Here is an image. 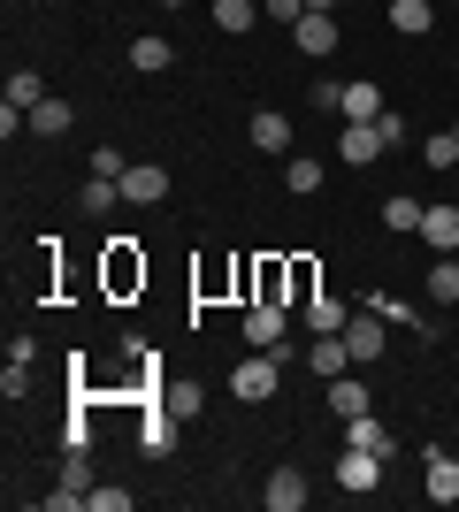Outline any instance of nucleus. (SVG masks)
Here are the masks:
<instances>
[{
	"instance_id": "37",
	"label": "nucleus",
	"mask_w": 459,
	"mask_h": 512,
	"mask_svg": "<svg viewBox=\"0 0 459 512\" xmlns=\"http://www.w3.org/2000/svg\"><path fill=\"white\" fill-rule=\"evenodd\" d=\"M261 16H276V23H299V16H306V0H261Z\"/></svg>"
},
{
	"instance_id": "14",
	"label": "nucleus",
	"mask_w": 459,
	"mask_h": 512,
	"mask_svg": "<svg viewBox=\"0 0 459 512\" xmlns=\"http://www.w3.org/2000/svg\"><path fill=\"white\" fill-rule=\"evenodd\" d=\"M161 406H169L176 421H199V413H207V390H199L192 375H169V383H161Z\"/></svg>"
},
{
	"instance_id": "18",
	"label": "nucleus",
	"mask_w": 459,
	"mask_h": 512,
	"mask_svg": "<svg viewBox=\"0 0 459 512\" xmlns=\"http://www.w3.org/2000/svg\"><path fill=\"white\" fill-rule=\"evenodd\" d=\"M306 367H314V375H322V383H329V375H345V367H352V344H345V337H314V352H306Z\"/></svg>"
},
{
	"instance_id": "22",
	"label": "nucleus",
	"mask_w": 459,
	"mask_h": 512,
	"mask_svg": "<svg viewBox=\"0 0 459 512\" xmlns=\"http://www.w3.org/2000/svg\"><path fill=\"white\" fill-rule=\"evenodd\" d=\"M253 146H261V153H291V123L276 115V107H261V115H253Z\"/></svg>"
},
{
	"instance_id": "32",
	"label": "nucleus",
	"mask_w": 459,
	"mask_h": 512,
	"mask_svg": "<svg viewBox=\"0 0 459 512\" xmlns=\"http://www.w3.org/2000/svg\"><path fill=\"white\" fill-rule=\"evenodd\" d=\"M0 398H31V360H8V367H0Z\"/></svg>"
},
{
	"instance_id": "13",
	"label": "nucleus",
	"mask_w": 459,
	"mask_h": 512,
	"mask_svg": "<svg viewBox=\"0 0 459 512\" xmlns=\"http://www.w3.org/2000/svg\"><path fill=\"white\" fill-rule=\"evenodd\" d=\"M429 505H459V459L452 451H429V482H421Z\"/></svg>"
},
{
	"instance_id": "9",
	"label": "nucleus",
	"mask_w": 459,
	"mask_h": 512,
	"mask_svg": "<svg viewBox=\"0 0 459 512\" xmlns=\"http://www.w3.org/2000/svg\"><path fill=\"white\" fill-rule=\"evenodd\" d=\"M306 497H314V482H306L299 467H276V474H268V490H261V505L268 512H299Z\"/></svg>"
},
{
	"instance_id": "24",
	"label": "nucleus",
	"mask_w": 459,
	"mask_h": 512,
	"mask_svg": "<svg viewBox=\"0 0 459 512\" xmlns=\"http://www.w3.org/2000/svg\"><path fill=\"white\" fill-rule=\"evenodd\" d=\"M39 100H54V92H46V77H39V69H16V77H8V107H23V115H31Z\"/></svg>"
},
{
	"instance_id": "35",
	"label": "nucleus",
	"mask_w": 459,
	"mask_h": 512,
	"mask_svg": "<svg viewBox=\"0 0 459 512\" xmlns=\"http://www.w3.org/2000/svg\"><path fill=\"white\" fill-rule=\"evenodd\" d=\"M62 444H69V451H92V421H85V406L69 413V428H62Z\"/></svg>"
},
{
	"instance_id": "36",
	"label": "nucleus",
	"mask_w": 459,
	"mask_h": 512,
	"mask_svg": "<svg viewBox=\"0 0 459 512\" xmlns=\"http://www.w3.org/2000/svg\"><path fill=\"white\" fill-rule=\"evenodd\" d=\"M375 130H383V146H391V153H398V146H406V123H398L391 107H383V115H375Z\"/></svg>"
},
{
	"instance_id": "30",
	"label": "nucleus",
	"mask_w": 459,
	"mask_h": 512,
	"mask_svg": "<svg viewBox=\"0 0 459 512\" xmlns=\"http://www.w3.org/2000/svg\"><path fill=\"white\" fill-rule=\"evenodd\" d=\"M421 161H429V169H459V130H437V138H421Z\"/></svg>"
},
{
	"instance_id": "38",
	"label": "nucleus",
	"mask_w": 459,
	"mask_h": 512,
	"mask_svg": "<svg viewBox=\"0 0 459 512\" xmlns=\"http://www.w3.org/2000/svg\"><path fill=\"white\" fill-rule=\"evenodd\" d=\"M92 512H131V490H92Z\"/></svg>"
},
{
	"instance_id": "12",
	"label": "nucleus",
	"mask_w": 459,
	"mask_h": 512,
	"mask_svg": "<svg viewBox=\"0 0 459 512\" xmlns=\"http://www.w3.org/2000/svg\"><path fill=\"white\" fill-rule=\"evenodd\" d=\"M299 314H306V329H314V337H345L352 306H345V299H329V291H314V299H299Z\"/></svg>"
},
{
	"instance_id": "2",
	"label": "nucleus",
	"mask_w": 459,
	"mask_h": 512,
	"mask_svg": "<svg viewBox=\"0 0 459 512\" xmlns=\"http://www.w3.org/2000/svg\"><path fill=\"white\" fill-rule=\"evenodd\" d=\"M77 505H92V467H85V451H69L62 482L46 490V512H77Z\"/></svg>"
},
{
	"instance_id": "16",
	"label": "nucleus",
	"mask_w": 459,
	"mask_h": 512,
	"mask_svg": "<svg viewBox=\"0 0 459 512\" xmlns=\"http://www.w3.org/2000/svg\"><path fill=\"white\" fill-rule=\"evenodd\" d=\"M421 237H429L437 253H452V245H459V207H452V199H437V207L421 214Z\"/></svg>"
},
{
	"instance_id": "3",
	"label": "nucleus",
	"mask_w": 459,
	"mask_h": 512,
	"mask_svg": "<svg viewBox=\"0 0 459 512\" xmlns=\"http://www.w3.org/2000/svg\"><path fill=\"white\" fill-rule=\"evenodd\" d=\"M322 406L337 413V421H352V413H375V390L345 367V375H329V383H322Z\"/></svg>"
},
{
	"instance_id": "20",
	"label": "nucleus",
	"mask_w": 459,
	"mask_h": 512,
	"mask_svg": "<svg viewBox=\"0 0 459 512\" xmlns=\"http://www.w3.org/2000/svg\"><path fill=\"white\" fill-rule=\"evenodd\" d=\"M108 283H115V291H131V283H146V260L131 253V237H115V253H108Z\"/></svg>"
},
{
	"instance_id": "15",
	"label": "nucleus",
	"mask_w": 459,
	"mask_h": 512,
	"mask_svg": "<svg viewBox=\"0 0 459 512\" xmlns=\"http://www.w3.org/2000/svg\"><path fill=\"white\" fill-rule=\"evenodd\" d=\"M345 444L352 451H383V459H391V428H383V421H375V413H352V421H345Z\"/></svg>"
},
{
	"instance_id": "31",
	"label": "nucleus",
	"mask_w": 459,
	"mask_h": 512,
	"mask_svg": "<svg viewBox=\"0 0 459 512\" xmlns=\"http://www.w3.org/2000/svg\"><path fill=\"white\" fill-rule=\"evenodd\" d=\"M115 199H123V184H115V176H92L85 192H77V207H85V214H108Z\"/></svg>"
},
{
	"instance_id": "28",
	"label": "nucleus",
	"mask_w": 459,
	"mask_h": 512,
	"mask_svg": "<svg viewBox=\"0 0 459 512\" xmlns=\"http://www.w3.org/2000/svg\"><path fill=\"white\" fill-rule=\"evenodd\" d=\"M429 299L437 306H459V260L437 253V268H429Z\"/></svg>"
},
{
	"instance_id": "1",
	"label": "nucleus",
	"mask_w": 459,
	"mask_h": 512,
	"mask_svg": "<svg viewBox=\"0 0 459 512\" xmlns=\"http://www.w3.org/2000/svg\"><path fill=\"white\" fill-rule=\"evenodd\" d=\"M276 383H284V360H276V352H253V360L230 375V390H238L245 406H268V398H276Z\"/></svg>"
},
{
	"instance_id": "7",
	"label": "nucleus",
	"mask_w": 459,
	"mask_h": 512,
	"mask_svg": "<svg viewBox=\"0 0 459 512\" xmlns=\"http://www.w3.org/2000/svg\"><path fill=\"white\" fill-rule=\"evenodd\" d=\"M176 428H184V421H176V413L153 398L146 421H138V451H146V459H169V451H176Z\"/></svg>"
},
{
	"instance_id": "25",
	"label": "nucleus",
	"mask_w": 459,
	"mask_h": 512,
	"mask_svg": "<svg viewBox=\"0 0 459 512\" xmlns=\"http://www.w3.org/2000/svg\"><path fill=\"white\" fill-rule=\"evenodd\" d=\"M284 192H322V161H306V153H284Z\"/></svg>"
},
{
	"instance_id": "11",
	"label": "nucleus",
	"mask_w": 459,
	"mask_h": 512,
	"mask_svg": "<svg viewBox=\"0 0 459 512\" xmlns=\"http://www.w3.org/2000/svg\"><path fill=\"white\" fill-rule=\"evenodd\" d=\"M375 153H391V146H383V130H375V123H345V138H337V161H345V169H368Z\"/></svg>"
},
{
	"instance_id": "6",
	"label": "nucleus",
	"mask_w": 459,
	"mask_h": 512,
	"mask_svg": "<svg viewBox=\"0 0 459 512\" xmlns=\"http://www.w3.org/2000/svg\"><path fill=\"white\" fill-rule=\"evenodd\" d=\"M123 199H131V207H161V199H169V169H161V161H131V169H123Z\"/></svg>"
},
{
	"instance_id": "26",
	"label": "nucleus",
	"mask_w": 459,
	"mask_h": 512,
	"mask_svg": "<svg viewBox=\"0 0 459 512\" xmlns=\"http://www.w3.org/2000/svg\"><path fill=\"white\" fill-rule=\"evenodd\" d=\"M360 306H375V314H383V321H398V329H414V337L429 344V321H421L414 306H398V299H383V291H368V299H360Z\"/></svg>"
},
{
	"instance_id": "5",
	"label": "nucleus",
	"mask_w": 459,
	"mask_h": 512,
	"mask_svg": "<svg viewBox=\"0 0 459 512\" xmlns=\"http://www.w3.org/2000/svg\"><path fill=\"white\" fill-rule=\"evenodd\" d=\"M345 344H352V367H375V360H383V314L360 306V314L345 321Z\"/></svg>"
},
{
	"instance_id": "19",
	"label": "nucleus",
	"mask_w": 459,
	"mask_h": 512,
	"mask_svg": "<svg viewBox=\"0 0 459 512\" xmlns=\"http://www.w3.org/2000/svg\"><path fill=\"white\" fill-rule=\"evenodd\" d=\"M169 62H176L169 39H153V31H146V39H131V69H138V77H161Z\"/></svg>"
},
{
	"instance_id": "8",
	"label": "nucleus",
	"mask_w": 459,
	"mask_h": 512,
	"mask_svg": "<svg viewBox=\"0 0 459 512\" xmlns=\"http://www.w3.org/2000/svg\"><path fill=\"white\" fill-rule=\"evenodd\" d=\"M245 344H253V352H268V344H284V306L268 299V291H261L253 306H245Z\"/></svg>"
},
{
	"instance_id": "39",
	"label": "nucleus",
	"mask_w": 459,
	"mask_h": 512,
	"mask_svg": "<svg viewBox=\"0 0 459 512\" xmlns=\"http://www.w3.org/2000/svg\"><path fill=\"white\" fill-rule=\"evenodd\" d=\"M306 8H322V16H329V8H337V0H306Z\"/></svg>"
},
{
	"instance_id": "29",
	"label": "nucleus",
	"mask_w": 459,
	"mask_h": 512,
	"mask_svg": "<svg viewBox=\"0 0 459 512\" xmlns=\"http://www.w3.org/2000/svg\"><path fill=\"white\" fill-rule=\"evenodd\" d=\"M69 123H77V115H69V100H39V107H31V130H39V138H62Z\"/></svg>"
},
{
	"instance_id": "40",
	"label": "nucleus",
	"mask_w": 459,
	"mask_h": 512,
	"mask_svg": "<svg viewBox=\"0 0 459 512\" xmlns=\"http://www.w3.org/2000/svg\"><path fill=\"white\" fill-rule=\"evenodd\" d=\"M161 8H192V0H161Z\"/></svg>"
},
{
	"instance_id": "27",
	"label": "nucleus",
	"mask_w": 459,
	"mask_h": 512,
	"mask_svg": "<svg viewBox=\"0 0 459 512\" xmlns=\"http://www.w3.org/2000/svg\"><path fill=\"white\" fill-rule=\"evenodd\" d=\"M421 214H429V207H421L414 192H391V199H383V222H391V230H414L421 237Z\"/></svg>"
},
{
	"instance_id": "21",
	"label": "nucleus",
	"mask_w": 459,
	"mask_h": 512,
	"mask_svg": "<svg viewBox=\"0 0 459 512\" xmlns=\"http://www.w3.org/2000/svg\"><path fill=\"white\" fill-rule=\"evenodd\" d=\"M375 115H383V92H375L368 77H352L345 85V123H375Z\"/></svg>"
},
{
	"instance_id": "33",
	"label": "nucleus",
	"mask_w": 459,
	"mask_h": 512,
	"mask_svg": "<svg viewBox=\"0 0 459 512\" xmlns=\"http://www.w3.org/2000/svg\"><path fill=\"white\" fill-rule=\"evenodd\" d=\"M314 107H322V115H345V85H337V77H314Z\"/></svg>"
},
{
	"instance_id": "34",
	"label": "nucleus",
	"mask_w": 459,
	"mask_h": 512,
	"mask_svg": "<svg viewBox=\"0 0 459 512\" xmlns=\"http://www.w3.org/2000/svg\"><path fill=\"white\" fill-rule=\"evenodd\" d=\"M123 169H131V161H123L115 146H92V176H115V184H123Z\"/></svg>"
},
{
	"instance_id": "17",
	"label": "nucleus",
	"mask_w": 459,
	"mask_h": 512,
	"mask_svg": "<svg viewBox=\"0 0 459 512\" xmlns=\"http://www.w3.org/2000/svg\"><path fill=\"white\" fill-rule=\"evenodd\" d=\"M429 23H437V0H391V31L398 39H421Z\"/></svg>"
},
{
	"instance_id": "4",
	"label": "nucleus",
	"mask_w": 459,
	"mask_h": 512,
	"mask_svg": "<svg viewBox=\"0 0 459 512\" xmlns=\"http://www.w3.org/2000/svg\"><path fill=\"white\" fill-rule=\"evenodd\" d=\"M383 467H391V459H383V451H352V444H345V459H337V490H352V497H368L375 482H383Z\"/></svg>"
},
{
	"instance_id": "41",
	"label": "nucleus",
	"mask_w": 459,
	"mask_h": 512,
	"mask_svg": "<svg viewBox=\"0 0 459 512\" xmlns=\"http://www.w3.org/2000/svg\"><path fill=\"white\" fill-rule=\"evenodd\" d=\"M452 130H459V123H452Z\"/></svg>"
},
{
	"instance_id": "23",
	"label": "nucleus",
	"mask_w": 459,
	"mask_h": 512,
	"mask_svg": "<svg viewBox=\"0 0 459 512\" xmlns=\"http://www.w3.org/2000/svg\"><path fill=\"white\" fill-rule=\"evenodd\" d=\"M253 23H261V0H215V31L238 39V31H253Z\"/></svg>"
},
{
	"instance_id": "10",
	"label": "nucleus",
	"mask_w": 459,
	"mask_h": 512,
	"mask_svg": "<svg viewBox=\"0 0 459 512\" xmlns=\"http://www.w3.org/2000/svg\"><path fill=\"white\" fill-rule=\"evenodd\" d=\"M291 46H299V54H337V16L306 8V16L291 23Z\"/></svg>"
}]
</instances>
